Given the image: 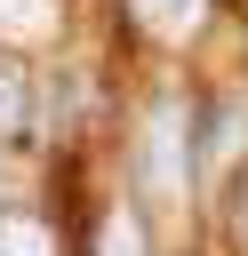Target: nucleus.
<instances>
[{"mask_svg": "<svg viewBox=\"0 0 248 256\" xmlns=\"http://www.w3.org/2000/svg\"><path fill=\"white\" fill-rule=\"evenodd\" d=\"M104 256H144V240H136V224H128V216H112V224H104Z\"/></svg>", "mask_w": 248, "mask_h": 256, "instance_id": "nucleus-6", "label": "nucleus"}, {"mask_svg": "<svg viewBox=\"0 0 248 256\" xmlns=\"http://www.w3.org/2000/svg\"><path fill=\"white\" fill-rule=\"evenodd\" d=\"M0 256H48V232L32 216H0Z\"/></svg>", "mask_w": 248, "mask_h": 256, "instance_id": "nucleus-4", "label": "nucleus"}, {"mask_svg": "<svg viewBox=\"0 0 248 256\" xmlns=\"http://www.w3.org/2000/svg\"><path fill=\"white\" fill-rule=\"evenodd\" d=\"M136 168H144V192H152L160 208L184 200V184H192V136H184V104H176V96H152V112H144V144H136Z\"/></svg>", "mask_w": 248, "mask_h": 256, "instance_id": "nucleus-1", "label": "nucleus"}, {"mask_svg": "<svg viewBox=\"0 0 248 256\" xmlns=\"http://www.w3.org/2000/svg\"><path fill=\"white\" fill-rule=\"evenodd\" d=\"M128 8H136V16L152 24V32H192L208 0H128Z\"/></svg>", "mask_w": 248, "mask_h": 256, "instance_id": "nucleus-3", "label": "nucleus"}, {"mask_svg": "<svg viewBox=\"0 0 248 256\" xmlns=\"http://www.w3.org/2000/svg\"><path fill=\"white\" fill-rule=\"evenodd\" d=\"M24 128H32V72L0 56V136H24Z\"/></svg>", "mask_w": 248, "mask_h": 256, "instance_id": "nucleus-2", "label": "nucleus"}, {"mask_svg": "<svg viewBox=\"0 0 248 256\" xmlns=\"http://www.w3.org/2000/svg\"><path fill=\"white\" fill-rule=\"evenodd\" d=\"M0 32H8V40L48 32V0H0Z\"/></svg>", "mask_w": 248, "mask_h": 256, "instance_id": "nucleus-5", "label": "nucleus"}, {"mask_svg": "<svg viewBox=\"0 0 248 256\" xmlns=\"http://www.w3.org/2000/svg\"><path fill=\"white\" fill-rule=\"evenodd\" d=\"M240 240H248V192H240Z\"/></svg>", "mask_w": 248, "mask_h": 256, "instance_id": "nucleus-7", "label": "nucleus"}]
</instances>
